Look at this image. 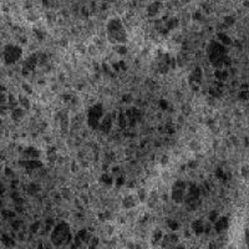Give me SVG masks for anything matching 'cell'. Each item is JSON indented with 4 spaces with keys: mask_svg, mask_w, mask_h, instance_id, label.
I'll list each match as a JSON object with an SVG mask.
<instances>
[{
    "mask_svg": "<svg viewBox=\"0 0 249 249\" xmlns=\"http://www.w3.org/2000/svg\"><path fill=\"white\" fill-rule=\"evenodd\" d=\"M23 54V50L20 46H15V45H6L3 51V55H4V60L5 64L8 65H13L15 62H18V60L20 59Z\"/></svg>",
    "mask_w": 249,
    "mask_h": 249,
    "instance_id": "cell-1",
    "label": "cell"
},
{
    "mask_svg": "<svg viewBox=\"0 0 249 249\" xmlns=\"http://www.w3.org/2000/svg\"><path fill=\"white\" fill-rule=\"evenodd\" d=\"M18 102H19V106L23 107L24 110H30V100L26 96H19Z\"/></svg>",
    "mask_w": 249,
    "mask_h": 249,
    "instance_id": "cell-2",
    "label": "cell"
},
{
    "mask_svg": "<svg viewBox=\"0 0 249 249\" xmlns=\"http://www.w3.org/2000/svg\"><path fill=\"white\" fill-rule=\"evenodd\" d=\"M23 88L25 90V92H26V94H33V87L30 86V85H28V84H23Z\"/></svg>",
    "mask_w": 249,
    "mask_h": 249,
    "instance_id": "cell-3",
    "label": "cell"
},
{
    "mask_svg": "<svg viewBox=\"0 0 249 249\" xmlns=\"http://www.w3.org/2000/svg\"><path fill=\"white\" fill-rule=\"evenodd\" d=\"M5 193V187L3 183H0V194H4Z\"/></svg>",
    "mask_w": 249,
    "mask_h": 249,
    "instance_id": "cell-4",
    "label": "cell"
}]
</instances>
